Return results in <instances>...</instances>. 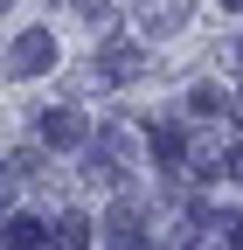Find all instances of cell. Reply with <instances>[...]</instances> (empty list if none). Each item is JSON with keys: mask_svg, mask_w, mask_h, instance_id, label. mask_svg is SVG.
<instances>
[{"mask_svg": "<svg viewBox=\"0 0 243 250\" xmlns=\"http://www.w3.org/2000/svg\"><path fill=\"white\" fill-rule=\"evenodd\" d=\"M49 62H56V35H49V28H28V35L7 49V70L14 77H42Z\"/></svg>", "mask_w": 243, "mask_h": 250, "instance_id": "cell-1", "label": "cell"}, {"mask_svg": "<svg viewBox=\"0 0 243 250\" xmlns=\"http://www.w3.org/2000/svg\"><path fill=\"white\" fill-rule=\"evenodd\" d=\"M146 62H139V42H104L98 49V77H139Z\"/></svg>", "mask_w": 243, "mask_h": 250, "instance_id": "cell-2", "label": "cell"}, {"mask_svg": "<svg viewBox=\"0 0 243 250\" xmlns=\"http://www.w3.org/2000/svg\"><path fill=\"white\" fill-rule=\"evenodd\" d=\"M139 21H146V35H174V28L188 21V0H146Z\"/></svg>", "mask_w": 243, "mask_h": 250, "instance_id": "cell-3", "label": "cell"}, {"mask_svg": "<svg viewBox=\"0 0 243 250\" xmlns=\"http://www.w3.org/2000/svg\"><path fill=\"white\" fill-rule=\"evenodd\" d=\"M35 132H42L49 146H77V139H83V118H77V111H42Z\"/></svg>", "mask_w": 243, "mask_h": 250, "instance_id": "cell-4", "label": "cell"}, {"mask_svg": "<svg viewBox=\"0 0 243 250\" xmlns=\"http://www.w3.org/2000/svg\"><path fill=\"white\" fill-rule=\"evenodd\" d=\"M0 250H49V223H35V215H21V223H7Z\"/></svg>", "mask_w": 243, "mask_h": 250, "instance_id": "cell-5", "label": "cell"}, {"mask_svg": "<svg viewBox=\"0 0 243 250\" xmlns=\"http://www.w3.org/2000/svg\"><path fill=\"white\" fill-rule=\"evenodd\" d=\"M56 243H63V250H83V243H90L83 215H63V223H56Z\"/></svg>", "mask_w": 243, "mask_h": 250, "instance_id": "cell-6", "label": "cell"}, {"mask_svg": "<svg viewBox=\"0 0 243 250\" xmlns=\"http://www.w3.org/2000/svg\"><path fill=\"white\" fill-rule=\"evenodd\" d=\"M229 174H236V181H243V146H236V153H229Z\"/></svg>", "mask_w": 243, "mask_h": 250, "instance_id": "cell-7", "label": "cell"}, {"mask_svg": "<svg viewBox=\"0 0 243 250\" xmlns=\"http://www.w3.org/2000/svg\"><path fill=\"white\" fill-rule=\"evenodd\" d=\"M236 118H243V90H236Z\"/></svg>", "mask_w": 243, "mask_h": 250, "instance_id": "cell-8", "label": "cell"}, {"mask_svg": "<svg viewBox=\"0 0 243 250\" xmlns=\"http://www.w3.org/2000/svg\"><path fill=\"white\" fill-rule=\"evenodd\" d=\"M7 7H14V0H0V14H7Z\"/></svg>", "mask_w": 243, "mask_h": 250, "instance_id": "cell-9", "label": "cell"}, {"mask_svg": "<svg viewBox=\"0 0 243 250\" xmlns=\"http://www.w3.org/2000/svg\"><path fill=\"white\" fill-rule=\"evenodd\" d=\"M223 7H243V0H223Z\"/></svg>", "mask_w": 243, "mask_h": 250, "instance_id": "cell-10", "label": "cell"}]
</instances>
